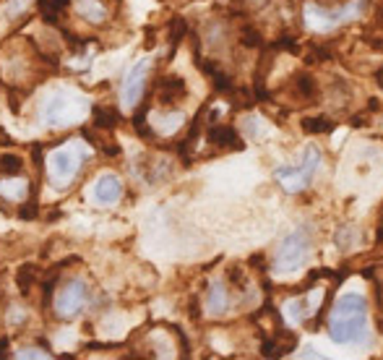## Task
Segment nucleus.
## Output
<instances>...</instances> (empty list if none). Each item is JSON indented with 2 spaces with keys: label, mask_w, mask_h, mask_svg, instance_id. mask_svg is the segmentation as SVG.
Returning <instances> with one entry per match:
<instances>
[{
  "label": "nucleus",
  "mask_w": 383,
  "mask_h": 360,
  "mask_svg": "<svg viewBox=\"0 0 383 360\" xmlns=\"http://www.w3.org/2000/svg\"><path fill=\"white\" fill-rule=\"evenodd\" d=\"M329 337L336 345H365L368 335V303L362 295H344L336 300L329 319Z\"/></svg>",
  "instance_id": "nucleus-1"
},
{
  "label": "nucleus",
  "mask_w": 383,
  "mask_h": 360,
  "mask_svg": "<svg viewBox=\"0 0 383 360\" xmlns=\"http://www.w3.org/2000/svg\"><path fill=\"white\" fill-rule=\"evenodd\" d=\"M310 259V233L308 227H297L295 233L282 240V246L276 251V261H274V272L287 277L295 274L305 266V261Z\"/></svg>",
  "instance_id": "nucleus-2"
},
{
  "label": "nucleus",
  "mask_w": 383,
  "mask_h": 360,
  "mask_svg": "<svg viewBox=\"0 0 383 360\" xmlns=\"http://www.w3.org/2000/svg\"><path fill=\"white\" fill-rule=\"evenodd\" d=\"M365 6H368V0H352V3H347L344 8L329 11V8H318V6L308 3L305 6V26L313 29V32H331V29L342 26L344 21L358 19L360 13L365 11Z\"/></svg>",
  "instance_id": "nucleus-3"
},
{
  "label": "nucleus",
  "mask_w": 383,
  "mask_h": 360,
  "mask_svg": "<svg viewBox=\"0 0 383 360\" xmlns=\"http://www.w3.org/2000/svg\"><path fill=\"white\" fill-rule=\"evenodd\" d=\"M318 167H321V151L310 147V149H305L303 162H300L297 167H276L274 178L285 186V191L297 193V191H303V188L310 186V180H313V175L318 173Z\"/></svg>",
  "instance_id": "nucleus-4"
},
{
  "label": "nucleus",
  "mask_w": 383,
  "mask_h": 360,
  "mask_svg": "<svg viewBox=\"0 0 383 360\" xmlns=\"http://www.w3.org/2000/svg\"><path fill=\"white\" fill-rule=\"evenodd\" d=\"M87 303H89L87 282L76 277V279H71V282L58 293V298H55V313H58L61 319H74L76 313L84 310Z\"/></svg>",
  "instance_id": "nucleus-5"
},
{
  "label": "nucleus",
  "mask_w": 383,
  "mask_h": 360,
  "mask_svg": "<svg viewBox=\"0 0 383 360\" xmlns=\"http://www.w3.org/2000/svg\"><path fill=\"white\" fill-rule=\"evenodd\" d=\"M81 160H87V154H81V151H71V149L55 151L52 160H50V178H52V183L58 188L68 186L76 178V173H78Z\"/></svg>",
  "instance_id": "nucleus-6"
},
{
  "label": "nucleus",
  "mask_w": 383,
  "mask_h": 360,
  "mask_svg": "<svg viewBox=\"0 0 383 360\" xmlns=\"http://www.w3.org/2000/svg\"><path fill=\"white\" fill-rule=\"evenodd\" d=\"M146 74H149V61H138L123 81L120 89V100L125 107H136L138 100L144 97V87H146Z\"/></svg>",
  "instance_id": "nucleus-7"
},
{
  "label": "nucleus",
  "mask_w": 383,
  "mask_h": 360,
  "mask_svg": "<svg viewBox=\"0 0 383 360\" xmlns=\"http://www.w3.org/2000/svg\"><path fill=\"white\" fill-rule=\"evenodd\" d=\"M78 105L71 94H58L47 102V110H45V118H47L50 125H71L78 115Z\"/></svg>",
  "instance_id": "nucleus-8"
},
{
  "label": "nucleus",
  "mask_w": 383,
  "mask_h": 360,
  "mask_svg": "<svg viewBox=\"0 0 383 360\" xmlns=\"http://www.w3.org/2000/svg\"><path fill=\"white\" fill-rule=\"evenodd\" d=\"M120 193H123V183H120V178L112 173H105L97 178V183H94V199L99 204H115V201L120 199Z\"/></svg>",
  "instance_id": "nucleus-9"
},
{
  "label": "nucleus",
  "mask_w": 383,
  "mask_h": 360,
  "mask_svg": "<svg viewBox=\"0 0 383 360\" xmlns=\"http://www.w3.org/2000/svg\"><path fill=\"white\" fill-rule=\"evenodd\" d=\"M157 94H160L162 105H173L175 100H180V97L186 94V81L177 78V76H167V78H162L160 81Z\"/></svg>",
  "instance_id": "nucleus-10"
},
{
  "label": "nucleus",
  "mask_w": 383,
  "mask_h": 360,
  "mask_svg": "<svg viewBox=\"0 0 383 360\" xmlns=\"http://www.w3.org/2000/svg\"><path fill=\"white\" fill-rule=\"evenodd\" d=\"M227 306H230V298H227V290H224L222 282H214L209 290V298H206V310L209 313H214V316H219V313H224L227 310Z\"/></svg>",
  "instance_id": "nucleus-11"
},
{
  "label": "nucleus",
  "mask_w": 383,
  "mask_h": 360,
  "mask_svg": "<svg viewBox=\"0 0 383 360\" xmlns=\"http://www.w3.org/2000/svg\"><path fill=\"white\" fill-rule=\"evenodd\" d=\"M209 141L211 144H219V147H240L235 131L227 128V125H214L209 131Z\"/></svg>",
  "instance_id": "nucleus-12"
},
{
  "label": "nucleus",
  "mask_w": 383,
  "mask_h": 360,
  "mask_svg": "<svg viewBox=\"0 0 383 360\" xmlns=\"http://www.w3.org/2000/svg\"><path fill=\"white\" fill-rule=\"evenodd\" d=\"M0 193L6 196L8 201H21L29 193V183L26 180H6V183H0Z\"/></svg>",
  "instance_id": "nucleus-13"
},
{
  "label": "nucleus",
  "mask_w": 383,
  "mask_h": 360,
  "mask_svg": "<svg viewBox=\"0 0 383 360\" xmlns=\"http://www.w3.org/2000/svg\"><path fill=\"white\" fill-rule=\"evenodd\" d=\"M37 6H39V11H42V16H45V21L52 24V21H55V16L71 6V0H39Z\"/></svg>",
  "instance_id": "nucleus-14"
},
{
  "label": "nucleus",
  "mask_w": 383,
  "mask_h": 360,
  "mask_svg": "<svg viewBox=\"0 0 383 360\" xmlns=\"http://www.w3.org/2000/svg\"><path fill=\"white\" fill-rule=\"evenodd\" d=\"M24 170V160L19 154H0V173L16 178V175Z\"/></svg>",
  "instance_id": "nucleus-15"
},
{
  "label": "nucleus",
  "mask_w": 383,
  "mask_h": 360,
  "mask_svg": "<svg viewBox=\"0 0 383 360\" xmlns=\"http://www.w3.org/2000/svg\"><path fill=\"white\" fill-rule=\"evenodd\" d=\"M94 125L97 128H115L118 125V112L110 107H94Z\"/></svg>",
  "instance_id": "nucleus-16"
},
{
  "label": "nucleus",
  "mask_w": 383,
  "mask_h": 360,
  "mask_svg": "<svg viewBox=\"0 0 383 360\" xmlns=\"http://www.w3.org/2000/svg\"><path fill=\"white\" fill-rule=\"evenodd\" d=\"M34 279H37V269H34L32 264H24V266L19 269V274H16V282H19V290H21L24 295H29V287L34 285Z\"/></svg>",
  "instance_id": "nucleus-17"
},
{
  "label": "nucleus",
  "mask_w": 383,
  "mask_h": 360,
  "mask_svg": "<svg viewBox=\"0 0 383 360\" xmlns=\"http://www.w3.org/2000/svg\"><path fill=\"white\" fill-rule=\"evenodd\" d=\"M308 308H310V303H308V298L305 300H292V303H287V319L289 321H295V324H300L305 316H308Z\"/></svg>",
  "instance_id": "nucleus-18"
},
{
  "label": "nucleus",
  "mask_w": 383,
  "mask_h": 360,
  "mask_svg": "<svg viewBox=\"0 0 383 360\" xmlns=\"http://www.w3.org/2000/svg\"><path fill=\"white\" fill-rule=\"evenodd\" d=\"M303 128H305L308 134H329V131L334 128V123L321 115V118H305V120H303Z\"/></svg>",
  "instance_id": "nucleus-19"
},
{
  "label": "nucleus",
  "mask_w": 383,
  "mask_h": 360,
  "mask_svg": "<svg viewBox=\"0 0 383 360\" xmlns=\"http://www.w3.org/2000/svg\"><path fill=\"white\" fill-rule=\"evenodd\" d=\"M186 21L183 19H175L173 26H170V42H180L183 39V34H186Z\"/></svg>",
  "instance_id": "nucleus-20"
},
{
  "label": "nucleus",
  "mask_w": 383,
  "mask_h": 360,
  "mask_svg": "<svg viewBox=\"0 0 383 360\" xmlns=\"http://www.w3.org/2000/svg\"><path fill=\"white\" fill-rule=\"evenodd\" d=\"M297 92H300L303 97H313V92H316V87H313L310 76H297Z\"/></svg>",
  "instance_id": "nucleus-21"
},
{
  "label": "nucleus",
  "mask_w": 383,
  "mask_h": 360,
  "mask_svg": "<svg viewBox=\"0 0 383 360\" xmlns=\"http://www.w3.org/2000/svg\"><path fill=\"white\" fill-rule=\"evenodd\" d=\"M133 125H136V131L141 134V136H149V134H151V131H149V125H146V110H138L136 112Z\"/></svg>",
  "instance_id": "nucleus-22"
},
{
  "label": "nucleus",
  "mask_w": 383,
  "mask_h": 360,
  "mask_svg": "<svg viewBox=\"0 0 383 360\" xmlns=\"http://www.w3.org/2000/svg\"><path fill=\"white\" fill-rule=\"evenodd\" d=\"M37 214H39V207L34 204V201H32V204H26L24 209L19 211V217H21V220H34Z\"/></svg>",
  "instance_id": "nucleus-23"
},
{
  "label": "nucleus",
  "mask_w": 383,
  "mask_h": 360,
  "mask_svg": "<svg viewBox=\"0 0 383 360\" xmlns=\"http://www.w3.org/2000/svg\"><path fill=\"white\" fill-rule=\"evenodd\" d=\"M243 42H245V45H250V47H253V45H259V34H256V32H253V29H248V32H245V39H243Z\"/></svg>",
  "instance_id": "nucleus-24"
},
{
  "label": "nucleus",
  "mask_w": 383,
  "mask_h": 360,
  "mask_svg": "<svg viewBox=\"0 0 383 360\" xmlns=\"http://www.w3.org/2000/svg\"><path fill=\"white\" fill-rule=\"evenodd\" d=\"M19 358H45V352H39V350H21Z\"/></svg>",
  "instance_id": "nucleus-25"
}]
</instances>
